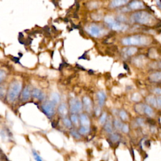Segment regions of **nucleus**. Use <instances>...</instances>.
<instances>
[{
    "label": "nucleus",
    "instance_id": "nucleus-18",
    "mask_svg": "<svg viewBox=\"0 0 161 161\" xmlns=\"http://www.w3.org/2000/svg\"><path fill=\"white\" fill-rule=\"evenodd\" d=\"M149 79L152 83H159L161 79V74L160 72H155L151 74Z\"/></svg>",
    "mask_w": 161,
    "mask_h": 161
},
{
    "label": "nucleus",
    "instance_id": "nucleus-19",
    "mask_svg": "<svg viewBox=\"0 0 161 161\" xmlns=\"http://www.w3.org/2000/svg\"><path fill=\"white\" fill-rule=\"evenodd\" d=\"M130 0H113L110 4V7L117 8L127 3Z\"/></svg>",
    "mask_w": 161,
    "mask_h": 161
},
{
    "label": "nucleus",
    "instance_id": "nucleus-9",
    "mask_svg": "<svg viewBox=\"0 0 161 161\" xmlns=\"http://www.w3.org/2000/svg\"><path fill=\"white\" fill-rule=\"evenodd\" d=\"M79 126L90 127L91 121L90 118L86 113H81L79 117Z\"/></svg>",
    "mask_w": 161,
    "mask_h": 161
},
{
    "label": "nucleus",
    "instance_id": "nucleus-34",
    "mask_svg": "<svg viewBox=\"0 0 161 161\" xmlns=\"http://www.w3.org/2000/svg\"><path fill=\"white\" fill-rule=\"evenodd\" d=\"M32 154L33 155L34 159H35V161H43L41 157L39 155V154L35 151V150H32Z\"/></svg>",
    "mask_w": 161,
    "mask_h": 161
},
{
    "label": "nucleus",
    "instance_id": "nucleus-10",
    "mask_svg": "<svg viewBox=\"0 0 161 161\" xmlns=\"http://www.w3.org/2000/svg\"><path fill=\"white\" fill-rule=\"evenodd\" d=\"M31 87L30 86L27 85L26 86L24 89H22V91L21 92V98L23 101H28V99L32 96L31 95Z\"/></svg>",
    "mask_w": 161,
    "mask_h": 161
},
{
    "label": "nucleus",
    "instance_id": "nucleus-8",
    "mask_svg": "<svg viewBox=\"0 0 161 161\" xmlns=\"http://www.w3.org/2000/svg\"><path fill=\"white\" fill-rule=\"evenodd\" d=\"M87 31L91 36L93 37H98L101 34L102 30L97 25H92L87 27Z\"/></svg>",
    "mask_w": 161,
    "mask_h": 161
},
{
    "label": "nucleus",
    "instance_id": "nucleus-30",
    "mask_svg": "<svg viewBox=\"0 0 161 161\" xmlns=\"http://www.w3.org/2000/svg\"><path fill=\"white\" fill-rule=\"evenodd\" d=\"M144 104L142 103H137L135 105V112L139 114H143L144 113Z\"/></svg>",
    "mask_w": 161,
    "mask_h": 161
},
{
    "label": "nucleus",
    "instance_id": "nucleus-15",
    "mask_svg": "<svg viewBox=\"0 0 161 161\" xmlns=\"http://www.w3.org/2000/svg\"><path fill=\"white\" fill-rule=\"evenodd\" d=\"M130 8L132 10H139L144 8L143 3L139 0H134L130 3Z\"/></svg>",
    "mask_w": 161,
    "mask_h": 161
},
{
    "label": "nucleus",
    "instance_id": "nucleus-1",
    "mask_svg": "<svg viewBox=\"0 0 161 161\" xmlns=\"http://www.w3.org/2000/svg\"><path fill=\"white\" fill-rule=\"evenodd\" d=\"M22 83L20 80H14L7 87L6 99L9 103H13L18 99L22 91Z\"/></svg>",
    "mask_w": 161,
    "mask_h": 161
},
{
    "label": "nucleus",
    "instance_id": "nucleus-26",
    "mask_svg": "<svg viewBox=\"0 0 161 161\" xmlns=\"http://www.w3.org/2000/svg\"><path fill=\"white\" fill-rule=\"evenodd\" d=\"M7 77L6 71L3 69H0V84L5 82Z\"/></svg>",
    "mask_w": 161,
    "mask_h": 161
},
{
    "label": "nucleus",
    "instance_id": "nucleus-12",
    "mask_svg": "<svg viewBox=\"0 0 161 161\" xmlns=\"http://www.w3.org/2000/svg\"><path fill=\"white\" fill-rule=\"evenodd\" d=\"M57 112H58L59 115L62 118L66 117L69 112L68 107L65 103H60L58 106V108H57Z\"/></svg>",
    "mask_w": 161,
    "mask_h": 161
},
{
    "label": "nucleus",
    "instance_id": "nucleus-17",
    "mask_svg": "<svg viewBox=\"0 0 161 161\" xmlns=\"http://www.w3.org/2000/svg\"><path fill=\"white\" fill-rule=\"evenodd\" d=\"M146 102L147 103V105H150L152 107H154V108H156L157 107V101H156V97L153 95H149L147 96L146 99Z\"/></svg>",
    "mask_w": 161,
    "mask_h": 161
},
{
    "label": "nucleus",
    "instance_id": "nucleus-20",
    "mask_svg": "<svg viewBox=\"0 0 161 161\" xmlns=\"http://www.w3.org/2000/svg\"><path fill=\"white\" fill-rule=\"evenodd\" d=\"M52 102H53L56 105H59L60 101V96L59 93H52L51 95V99Z\"/></svg>",
    "mask_w": 161,
    "mask_h": 161
},
{
    "label": "nucleus",
    "instance_id": "nucleus-16",
    "mask_svg": "<svg viewBox=\"0 0 161 161\" xmlns=\"http://www.w3.org/2000/svg\"><path fill=\"white\" fill-rule=\"evenodd\" d=\"M144 113L146 115L149 117H153L154 116V111L153 110L152 107L147 104H144Z\"/></svg>",
    "mask_w": 161,
    "mask_h": 161
},
{
    "label": "nucleus",
    "instance_id": "nucleus-3",
    "mask_svg": "<svg viewBox=\"0 0 161 161\" xmlns=\"http://www.w3.org/2000/svg\"><path fill=\"white\" fill-rule=\"evenodd\" d=\"M132 19L133 22L142 25H148L152 21L151 15L145 11H139L134 13L132 15Z\"/></svg>",
    "mask_w": 161,
    "mask_h": 161
},
{
    "label": "nucleus",
    "instance_id": "nucleus-38",
    "mask_svg": "<svg viewBox=\"0 0 161 161\" xmlns=\"http://www.w3.org/2000/svg\"><path fill=\"white\" fill-rule=\"evenodd\" d=\"M154 93L158 96H160L161 94V90L160 87H155L154 90Z\"/></svg>",
    "mask_w": 161,
    "mask_h": 161
},
{
    "label": "nucleus",
    "instance_id": "nucleus-31",
    "mask_svg": "<svg viewBox=\"0 0 161 161\" xmlns=\"http://www.w3.org/2000/svg\"><path fill=\"white\" fill-rule=\"evenodd\" d=\"M107 118H108V117H107L106 113H105V112L101 114V115L100 116V117H99V124H100L101 125H104L105 123L107 120Z\"/></svg>",
    "mask_w": 161,
    "mask_h": 161
},
{
    "label": "nucleus",
    "instance_id": "nucleus-40",
    "mask_svg": "<svg viewBox=\"0 0 161 161\" xmlns=\"http://www.w3.org/2000/svg\"><path fill=\"white\" fill-rule=\"evenodd\" d=\"M124 67H125V69H126V70H128V66H127V65H126V64H124Z\"/></svg>",
    "mask_w": 161,
    "mask_h": 161
},
{
    "label": "nucleus",
    "instance_id": "nucleus-11",
    "mask_svg": "<svg viewBox=\"0 0 161 161\" xmlns=\"http://www.w3.org/2000/svg\"><path fill=\"white\" fill-rule=\"evenodd\" d=\"M83 108L86 111L87 113H90L91 112L92 108V101L91 99L88 96H84L82 100Z\"/></svg>",
    "mask_w": 161,
    "mask_h": 161
},
{
    "label": "nucleus",
    "instance_id": "nucleus-6",
    "mask_svg": "<svg viewBox=\"0 0 161 161\" xmlns=\"http://www.w3.org/2000/svg\"><path fill=\"white\" fill-rule=\"evenodd\" d=\"M105 22L108 25L109 27L112 30H117V31H124V30L127 28V26L121 24L120 22L115 20L112 17L107 16L105 17Z\"/></svg>",
    "mask_w": 161,
    "mask_h": 161
},
{
    "label": "nucleus",
    "instance_id": "nucleus-37",
    "mask_svg": "<svg viewBox=\"0 0 161 161\" xmlns=\"http://www.w3.org/2000/svg\"><path fill=\"white\" fill-rule=\"evenodd\" d=\"M156 101H157V107H158L159 109H160V107H161L160 96H158L156 97Z\"/></svg>",
    "mask_w": 161,
    "mask_h": 161
},
{
    "label": "nucleus",
    "instance_id": "nucleus-33",
    "mask_svg": "<svg viewBox=\"0 0 161 161\" xmlns=\"http://www.w3.org/2000/svg\"><path fill=\"white\" fill-rule=\"evenodd\" d=\"M144 58V57L143 56L137 57V58L135 59V60H134V63H135L137 66H142V65L143 64Z\"/></svg>",
    "mask_w": 161,
    "mask_h": 161
},
{
    "label": "nucleus",
    "instance_id": "nucleus-14",
    "mask_svg": "<svg viewBox=\"0 0 161 161\" xmlns=\"http://www.w3.org/2000/svg\"><path fill=\"white\" fill-rule=\"evenodd\" d=\"M137 49L135 47H128L123 49L122 54L125 57H128L135 54L137 52Z\"/></svg>",
    "mask_w": 161,
    "mask_h": 161
},
{
    "label": "nucleus",
    "instance_id": "nucleus-21",
    "mask_svg": "<svg viewBox=\"0 0 161 161\" xmlns=\"http://www.w3.org/2000/svg\"><path fill=\"white\" fill-rule=\"evenodd\" d=\"M70 120L72 125H75L76 126H79V118L78 114L71 113L70 116Z\"/></svg>",
    "mask_w": 161,
    "mask_h": 161
},
{
    "label": "nucleus",
    "instance_id": "nucleus-2",
    "mask_svg": "<svg viewBox=\"0 0 161 161\" xmlns=\"http://www.w3.org/2000/svg\"><path fill=\"white\" fill-rule=\"evenodd\" d=\"M150 39L144 35H133L125 38L122 43L125 45H145L150 43Z\"/></svg>",
    "mask_w": 161,
    "mask_h": 161
},
{
    "label": "nucleus",
    "instance_id": "nucleus-4",
    "mask_svg": "<svg viewBox=\"0 0 161 161\" xmlns=\"http://www.w3.org/2000/svg\"><path fill=\"white\" fill-rule=\"evenodd\" d=\"M56 105L54 103L52 102L51 100H48L42 103L41 109L46 116L51 118L56 113Z\"/></svg>",
    "mask_w": 161,
    "mask_h": 161
},
{
    "label": "nucleus",
    "instance_id": "nucleus-39",
    "mask_svg": "<svg viewBox=\"0 0 161 161\" xmlns=\"http://www.w3.org/2000/svg\"><path fill=\"white\" fill-rule=\"evenodd\" d=\"M101 107H97V108H96L95 109V115L96 116H98V115H101Z\"/></svg>",
    "mask_w": 161,
    "mask_h": 161
},
{
    "label": "nucleus",
    "instance_id": "nucleus-29",
    "mask_svg": "<svg viewBox=\"0 0 161 161\" xmlns=\"http://www.w3.org/2000/svg\"><path fill=\"white\" fill-rule=\"evenodd\" d=\"M113 125L115 128H116L117 130H121L123 124L120 120H117V119H115L113 121Z\"/></svg>",
    "mask_w": 161,
    "mask_h": 161
},
{
    "label": "nucleus",
    "instance_id": "nucleus-24",
    "mask_svg": "<svg viewBox=\"0 0 161 161\" xmlns=\"http://www.w3.org/2000/svg\"><path fill=\"white\" fill-rule=\"evenodd\" d=\"M78 132L80 135H86L90 132V127H86V126H79Z\"/></svg>",
    "mask_w": 161,
    "mask_h": 161
},
{
    "label": "nucleus",
    "instance_id": "nucleus-7",
    "mask_svg": "<svg viewBox=\"0 0 161 161\" xmlns=\"http://www.w3.org/2000/svg\"><path fill=\"white\" fill-rule=\"evenodd\" d=\"M32 96L34 98L37 99L38 100L40 101H44L45 99V94L43 91H42L40 90L38 88H33L31 92Z\"/></svg>",
    "mask_w": 161,
    "mask_h": 161
},
{
    "label": "nucleus",
    "instance_id": "nucleus-22",
    "mask_svg": "<svg viewBox=\"0 0 161 161\" xmlns=\"http://www.w3.org/2000/svg\"><path fill=\"white\" fill-rule=\"evenodd\" d=\"M104 129L105 130V132H106L108 133H112L113 132V125L112 124V122L110 121V120H108L107 119L105 123L104 124Z\"/></svg>",
    "mask_w": 161,
    "mask_h": 161
},
{
    "label": "nucleus",
    "instance_id": "nucleus-35",
    "mask_svg": "<svg viewBox=\"0 0 161 161\" xmlns=\"http://www.w3.org/2000/svg\"><path fill=\"white\" fill-rule=\"evenodd\" d=\"M121 130L125 133H128V132H129V126H128V125L127 124H123Z\"/></svg>",
    "mask_w": 161,
    "mask_h": 161
},
{
    "label": "nucleus",
    "instance_id": "nucleus-28",
    "mask_svg": "<svg viewBox=\"0 0 161 161\" xmlns=\"http://www.w3.org/2000/svg\"><path fill=\"white\" fill-rule=\"evenodd\" d=\"M110 140H112L113 142L116 143L117 142L120 140V137L119 135V134H118L117 133H110Z\"/></svg>",
    "mask_w": 161,
    "mask_h": 161
},
{
    "label": "nucleus",
    "instance_id": "nucleus-25",
    "mask_svg": "<svg viewBox=\"0 0 161 161\" xmlns=\"http://www.w3.org/2000/svg\"><path fill=\"white\" fill-rule=\"evenodd\" d=\"M62 123L63 125L66 126L67 128H72V124L70 120V118L66 117L62 118Z\"/></svg>",
    "mask_w": 161,
    "mask_h": 161
},
{
    "label": "nucleus",
    "instance_id": "nucleus-5",
    "mask_svg": "<svg viewBox=\"0 0 161 161\" xmlns=\"http://www.w3.org/2000/svg\"><path fill=\"white\" fill-rule=\"evenodd\" d=\"M69 110L73 114H78L82 112L83 104L78 98H71L69 101Z\"/></svg>",
    "mask_w": 161,
    "mask_h": 161
},
{
    "label": "nucleus",
    "instance_id": "nucleus-13",
    "mask_svg": "<svg viewBox=\"0 0 161 161\" xmlns=\"http://www.w3.org/2000/svg\"><path fill=\"white\" fill-rule=\"evenodd\" d=\"M96 96H97V99H98L99 106L103 107L105 105V101L106 99V95L105 93L102 91H99L96 94Z\"/></svg>",
    "mask_w": 161,
    "mask_h": 161
},
{
    "label": "nucleus",
    "instance_id": "nucleus-32",
    "mask_svg": "<svg viewBox=\"0 0 161 161\" xmlns=\"http://www.w3.org/2000/svg\"><path fill=\"white\" fill-rule=\"evenodd\" d=\"M71 135L72 136V137H74L76 139H80V137H81V135H80L78 131L74 129H72L70 132Z\"/></svg>",
    "mask_w": 161,
    "mask_h": 161
},
{
    "label": "nucleus",
    "instance_id": "nucleus-27",
    "mask_svg": "<svg viewBox=\"0 0 161 161\" xmlns=\"http://www.w3.org/2000/svg\"><path fill=\"white\" fill-rule=\"evenodd\" d=\"M118 115H119V117L120 118V119L122 121H127L128 120V115L127 113H126L125 110H120V112L118 113Z\"/></svg>",
    "mask_w": 161,
    "mask_h": 161
},
{
    "label": "nucleus",
    "instance_id": "nucleus-23",
    "mask_svg": "<svg viewBox=\"0 0 161 161\" xmlns=\"http://www.w3.org/2000/svg\"><path fill=\"white\" fill-rule=\"evenodd\" d=\"M7 91V87L3 83L0 84V99H3L6 98V94Z\"/></svg>",
    "mask_w": 161,
    "mask_h": 161
},
{
    "label": "nucleus",
    "instance_id": "nucleus-36",
    "mask_svg": "<svg viewBox=\"0 0 161 161\" xmlns=\"http://www.w3.org/2000/svg\"><path fill=\"white\" fill-rule=\"evenodd\" d=\"M136 122H137V124L140 126L144 125V120L142 118H138L136 120Z\"/></svg>",
    "mask_w": 161,
    "mask_h": 161
}]
</instances>
